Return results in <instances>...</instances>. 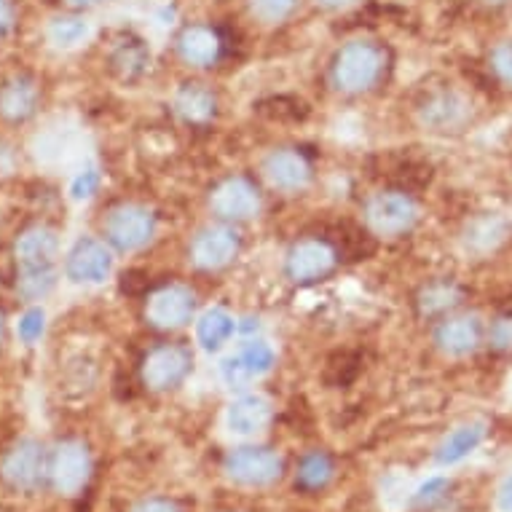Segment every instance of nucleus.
Masks as SVG:
<instances>
[{"label":"nucleus","instance_id":"obj_26","mask_svg":"<svg viewBox=\"0 0 512 512\" xmlns=\"http://www.w3.org/2000/svg\"><path fill=\"white\" fill-rule=\"evenodd\" d=\"M504 234H507V223L502 218H478L472 226H467V236H464V242L472 250H494L496 244L502 242Z\"/></svg>","mask_w":512,"mask_h":512},{"label":"nucleus","instance_id":"obj_27","mask_svg":"<svg viewBox=\"0 0 512 512\" xmlns=\"http://www.w3.org/2000/svg\"><path fill=\"white\" fill-rule=\"evenodd\" d=\"M113 65H116V70L121 73V78L132 81V78L143 76L145 68L151 65V54L140 46V41L126 43V46H121V49L116 51Z\"/></svg>","mask_w":512,"mask_h":512},{"label":"nucleus","instance_id":"obj_7","mask_svg":"<svg viewBox=\"0 0 512 512\" xmlns=\"http://www.w3.org/2000/svg\"><path fill=\"white\" fill-rule=\"evenodd\" d=\"M338 266L336 247L325 239H298L285 252V277L293 285H317Z\"/></svg>","mask_w":512,"mask_h":512},{"label":"nucleus","instance_id":"obj_15","mask_svg":"<svg viewBox=\"0 0 512 512\" xmlns=\"http://www.w3.org/2000/svg\"><path fill=\"white\" fill-rule=\"evenodd\" d=\"M3 478L9 480L14 488L33 491L49 478V459L43 454V448L33 440L19 443L6 459H3Z\"/></svg>","mask_w":512,"mask_h":512},{"label":"nucleus","instance_id":"obj_9","mask_svg":"<svg viewBox=\"0 0 512 512\" xmlns=\"http://www.w3.org/2000/svg\"><path fill=\"white\" fill-rule=\"evenodd\" d=\"M194 370V354L180 344H161L148 352L143 362V384L151 392H175Z\"/></svg>","mask_w":512,"mask_h":512},{"label":"nucleus","instance_id":"obj_20","mask_svg":"<svg viewBox=\"0 0 512 512\" xmlns=\"http://www.w3.org/2000/svg\"><path fill=\"white\" fill-rule=\"evenodd\" d=\"M464 301V287L454 279H435L421 287L416 295V309L421 317L427 319H443L454 314Z\"/></svg>","mask_w":512,"mask_h":512},{"label":"nucleus","instance_id":"obj_11","mask_svg":"<svg viewBox=\"0 0 512 512\" xmlns=\"http://www.w3.org/2000/svg\"><path fill=\"white\" fill-rule=\"evenodd\" d=\"M432 341H435L437 352L459 360V357H470L478 352L480 344L486 341V328L478 314H448V317L437 319Z\"/></svg>","mask_w":512,"mask_h":512},{"label":"nucleus","instance_id":"obj_33","mask_svg":"<svg viewBox=\"0 0 512 512\" xmlns=\"http://www.w3.org/2000/svg\"><path fill=\"white\" fill-rule=\"evenodd\" d=\"M97 188H100V172H97V169H86V172H81V175L73 180V185H70V196H73L76 202H84V199L97 194Z\"/></svg>","mask_w":512,"mask_h":512},{"label":"nucleus","instance_id":"obj_5","mask_svg":"<svg viewBox=\"0 0 512 512\" xmlns=\"http://www.w3.org/2000/svg\"><path fill=\"white\" fill-rule=\"evenodd\" d=\"M223 470L234 483L247 488H263L277 483L285 472V462L274 448H263V445H242L228 451Z\"/></svg>","mask_w":512,"mask_h":512},{"label":"nucleus","instance_id":"obj_16","mask_svg":"<svg viewBox=\"0 0 512 512\" xmlns=\"http://www.w3.org/2000/svg\"><path fill=\"white\" fill-rule=\"evenodd\" d=\"M419 121L429 132H440V135L459 132L470 121V105L456 92L429 94L419 105Z\"/></svg>","mask_w":512,"mask_h":512},{"label":"nucleus","instance_id":"obj_31","mask_svg":"<svg viewBox=\"0 0 512 512\" xmlns=\"http://www.w3.org/2000/svg\"><path fill=\"white\" fill-rule=\"evenodd\" d=\"M488 65L494 70V76L512 89V41H502L499 46H494Z\"/></svg>","mask_w":512,"mask_h":512},{"label":"nucleus","instance_id":"obj_22","mask_svg":"<svg viewBox=\"0 0 512 512\" xmlns=\"http://www.w3.org/2000/svg\"><path fill=\"white\" fill-rule=\"evenodd\" d=\"M57 236L49 228L27 231L17 244V258L22 271H51L57 258Z\"/></svg>","mask_w":512,"mask_h":512},{"label":"nucleus","instance_id":"obj_36","mask_svg":"<svg viewBox=\"0 0 512 512\" xmlns=\"http://www.w3.org/2000/svg\"><path fill=\"white\" fill-rule=\"evenodd\" d=\"M57 41L62 43V46H70V43L81 41L86 35V25L84 22H76V19H65L62 25L57 27Z\"/></svg>","mask_w":512,"mask_h":512},{"label":"nucleus","instance_id":"obj_19","mask_svg":"<svg viewBox=\"0 0 512 512\" xmlns=\"http://www.w3.org/2000/svg\"><path fill=\"white\" fill-rule=\"evenodd\" d=\"M177 51L191 68H212L223 54V41L210 27L196 25L183 30V35L177 38Z\"/></svg>","mask_w":512,"mask_h":512},{"label":"nucleus","instance_id":"obj_10","mask_svg":"<svg viewBox=\"0 0 512 512\" xmlns=\"http://www.w3.org/2000/svg\"><path fill=\"white\" fill-rule=\"evenodd\" d=\"M263 207V196L258 185L247 177H226L223 183L212 188L210 210L220 223H244L258 218Z\"/></svg>","mask_w":512,"mask_h":512},{"label":"nucleus","instance_id":"obj_28","mask_svg":"<svg viewBox=\"0 0 512 512\" xmlns=\"http://www.w3.org/2000/svg\"><path fill=\"white\" fill-rule=\"evenodd\" d=\"M17 287L27 301H38L54 287V271H25Z\"/></svg>","mask_w":512,"mask_h":512},{"label":"nucleus","instance_id":"obj_23","mask_svg":"<svg viewBox=\"0 0 512 512\" xmlns=\"http://www.w3.org/2000/svg\"><path fill=\"white\" fill-rule=\"evenodd\" d=\"M483 437H486V427H483L480 421L456 427L454 432L440 443V448H437V464L451 467V464L464 462L472 451H478V445L483 443Z\"/></svg>","mask_w":512,"mask_h":512},{"label":"nucleus","instance_id":"obj_8","mask_svg":"<svg viewBox=\"0 0 512 512\" xmlns=\"http://www.w3.org/2000/svg\"><path fill=\"white\" fill-rule=\"evenodd\" d=\"M196 293L185 285H164L153 290L145 303L148 325L161 333H175L188 328L196 319Z\"/></svg>","mask_w":512,"mask_h":512},{"label":"nucleus","instance_id":"obj_35","mask_svg":"<svg viewBox=\"0 0 512 512\" xmlns=\"http://www.w3.org/2000/svg\"><path fill=\"white\" fill-rule=\"evenodd\" d=\"M132 512H185L175 499H167V496H151V499H143L140 504H135Z\"/></svg>","mask_w":512,"mask_h":512},{"label":"nucleus","instance_id":"obj_1","mask_svg":"<svg viewBox=\"0 0 512 512\" xmlns=\"http://www.w3.org/2000/svg\"><path fill=\"white\" fill-rule=\"evenodd\" d=\"M387 54L370 41H352L338 51L333 62V84L344 94H365L384 78Z\"/></svg>","mask_w":512,"mask_h":512},{"label":"nucleus","instance_id":"obj_21","mask_svg":"<svg viewBox=\"0 0 512 512\" xmlns=\"http://www.w3.org/2000/svg\"><path fill=\"white\" fill-rule=\"evenodd\" d=\"M236 330H239V322L231 311L223 306H210L196 317V344L202 346L204 352L215 354L234 338Z\"/></svg>","mask_w":512,"mask_h":512},{"label":"nucleus","instance_id":"obj_4","mask_svg":"<svg viewBox=\"0 0 512 512\" xmlns=\"http://www.w3.org/2000/svg\"><path fill=\"white\" fill-rule=\"evenodd\" d=\"M277 365V352L263 338H247L242 349L220 362V378L231 392H247L258 378L269 376Z\"/></svg>","mask_w":512,"mask_h":512},{"label":"nucleus","instance_id":"obj_29","mask_svg":"<svg viewBox=\"0 0 512 512\" xmlns=\"http://www.w3.org/2000/svg\"><path fill=\"white\" fill-rule=\"evenodd\" d=\"M486 344L494 352H512V314H502V317L491 319V325L486 328Z\"/></svg>","mask_w":512,"mask_h":512},{"label":"nucleus","instance_id":"obj_2","mask_svg":"<svg viewBox=\"0 0 512 512\" xmlns=\"http://www.w3.org/2000/svg\"><path fill=\"white\" fill-rule=\"evenodd\" d=\"M362 218L370 234L381 239H400L411 234L419 223V207L405 191H378L365 202Z\"/></svg>","mask_w":512,"mask_h":512},{"label":"nucleus","instance_id":"obj_6","mask_svg":"<svg viewBox=\"0 0 512 512\" xmlns=\"http://www.w3.org/2000/svg\"><path fill=\"white\" fill-rule=\"evenodd\" d=\"M242 239L231 223H212L199 228L188 244V261L199 271H223L236 261Z\"/></svg>","mask_w":512,"mask_h":512},{"label":"nucleus","instance_id":"obj_24","mask_svg":"<svg viewBox=\"0 0 512 512\" xmlns=\"http://www.w3.org/2000/svg\"><path fill=\"white\" fill-rule=\"evenodd\" d=\"M336 475V467H333V459L322 451H314V454H306L298 464V472H295V486L301 491H322L328 486L330 480Z\"/></svg>","mask_w":512,"mask_h":512},{"label":"nucleus","instance_id":"obj_12","mask_svg":"<svg viewBox=\"0 0 512 512\" xmlns=\"http://www.w3.org/2000/svg\"><path fill=\"white\" fill-rule=\"evenodd\" d=\"M65 271H68V277L76 285H102L110 277V271H113V252L100 239L84 236L68 252Z\"/></svg>","mask_w":512,"mask_h":512},{"label":"nucleus","instance_id":"obj_17","mask_svg":"<svg viewBox=\"0 0 512 512\" xmlns=\"http://www.w3.org/2000/svg\"><path fill=\"white\" fill-rule=\"evenodd\" d=\"M271 419H274V411H271L269 400L261 395H250V392H242L236 397L226 413L228 429L242 437H255L266 432Z\"/></svg>","mask_w":512,"mask_h":512},{"label":"nucleus","instance_id":"obj_3","mask_svg":"<svg viewBox=\"0 0 512 512\" xmlns=\"http://www.w3.org/2000/svg\"><path fill=\"white\" fill-rule=\"evenodd\" d=\"M159 220L143 204H118L102 223V234L118 252H137L156 239Z\"/></svg>","mask_w":512,"mask_h":512},{"label":"nucleus","instance_id":"obj_37","mask_svg":"<svg viewBox=\"0 0 512 512\" xmlns=\"http://www.w3.org/2000/svg\"><path fill=\"white\" fill-rule=\"evenodd\" d=\"M499 507L504 512H512V478H507L499 488Z\"/></svg>","mask_w":512,"mask_h":512},{"label":"nucleus","instance_id":"obj_30","mask_svg":"<svg viewBox=\"0 0 512 512\" xmlns=\"http://www.w3.org/2000/svg\"><path fill=\"white\" fill-rule=\"evenodd\" d=\"M298 0H252V11L263 19V22H282L285 17H290Z\"/></svg>","mask_w":512,"mask_h":512},{"label":"nucleus","instance_id":"obj_39","mask_svg":"<svg viewBox=\"0 0 512 512\" xmlns=\"http://www.w3.org/2000/svg\"><path fill=\"white\" fill-rule=\"evenodd\" d=\"M0 341H3V317H0Z\"/></svg>","mask_w":512,"mask_h":512},{"label":"nucleus","instance_id":"obj_25","mask_svg":"<svg viewBox=\"0 0 512 512\" xmlns=\"http://www.w3.org/2000/svg\"><path fill=\"white\" fill-rule=\"evenodd\" d=\"M38 92L30 81H14L0 92V113L6 118H27L35 110Z\"/></svg>","mask_w":512,"mask_h":512},{"label":"nucleus","instance_id":"obj_14","mask_svg":"<svg viewBox=\"0 0 512 512\" xmlns=\"http://www.w3.org/2000/svg\"><path fill=\"white\" fill-rule=\"evenodd\" d=\"M92 472V459L84 443H62L49 459L51 486L62 494H78L86 486Z\"/></svg>","mask_w":512,"mask_h":512},{"label":"nucleus","instance_id":"obj_32","mask_svg":"<svg viewBox=\"0 0 512 512\" xmlns=\"http://www.w3.org/2000/svg\"><path fill=\"white\" fill-rule=\"evenodd\" d=\"M43 330H46V314H43V309H30L22 314V319H19V338L25 344L41 341Z\"/></svg>","mask_w":512,"mask_h":512},{"label":"nucleus","instance_id":"obj_18","mask_svg":"<svg viewBox=\"0 0 512 512\" xmlns=\"http://www.w3.org/2000/svg\"><path fill=\"white\" fill-rule=\"evenodd\" d=\"M172 105H175L177 118L188 126H207L218 116V94L207 84H196V81L180 86Z\"/></svg>","mask_w":512,"mask_h":512},{"label":"nucleus","instance_id":"obj_40","mask_svg":"<svg viewBox=\"0 0 512 512\" xmlns=\"http://www.w3.org/2000/svg\"><path fill=\"white\" fill-rule=\"evenodd\" d=\"M76 3H97V0H76Z\"/></svg>","mask_w":512,"mask_h":512},{"label":"nucleus","instance_id":"obj_38","mask_svg":"<svg viewBox=\"0 0 512 512\" xmlns=\"http://www.w3.org/2000/svg\"><path fill=\"white\" fill-rule=\"evenodd\" d=\"M317 3H322V6H330V9H338V6H346L349 0H317Z\"/></svg>","mask_w":512,"mask_h":512},{"label":"nucleus","instance_id":"obj_34","mask_svg":"<svg viewBox=\"0 0 512 512\" xmlns=\"http://www.w3.org/2000/svg\"><path fill=\"white\" fill-rule=\"evenodd\" d=\"M448 486H451V483H448V478H429L427 483H424V486H421L419 491L413 494V504L427 507V504L437 502V499H440V496L448 491Z\"/></svg>","mask_w":512,"mask_h":512},{"label":"nucleus","instance_id":"obj_13","mask_svg":"<svg viewBox=\"0 0 512 512\" xmlns=\"http://www.w3.org/2000/svg\"><path fill=\"white\" fill-rule=\"evenodd\" d=\"M266 183L282 194H301L311 183V164L295 148H277L261 164Z\"/></svg>","mask_w":512,"mask_h":512}]
</instances>
